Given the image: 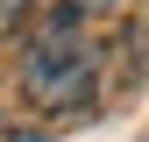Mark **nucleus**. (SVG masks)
I'll list each match as a JSON object with an SVG mask.
<instances>
[{
    "label": "nucleus",
    "instance_id": "obj_1",
    "mask_svg": "<svg viewBox=\"0 0 149 142\" xmlns=\"http://www.w3.org/2000/svg\"><path fill=\"white\" fill-rule=\"evenodd\" d=\"M22 93L36 114H78L100 93V50H92L85 22L71 7H50L29 29V57H22Z\"/></svg>",
    "mask_w": 149,
    "mask_h": 142
},
{
    "label": "nucleus",
    "instance_id": "obj_2",
    "mask_svg": "<svg viewBox=\"0 0 149 142\" xmlns=\"http://www.w3.org/2000/svg\"><path fill=\"white\" fill-rule=\"evenodd\" d=\"M29 7H36V0H0V29H22Z\"/></svg>",
    "mask_w": 149,
    "mask_h": 142
},
{
    "label": "nucleus",
    "instance_id": "obj_3",
    "mask_svg": "<svg viewBox=\"0 0 149 142\" xmlns=\"http://www.w3.org/2000/svg\"><path fill=\"white\" fill-rule=\"evenodd\" d=\"M64 7L78 14V22H92V14H107V7H114V0H64Z\"/></svg>",
    "mask_w": 149,
    "mask_h": 142
},
{
    "label": "nucleus",
    "instance_id": "obj_4",
    "mask_svg": "<svg viewBox=\"0 0 149 142\" xmlns=\"http://www.w3.org/2000/svg\"><path fill=\"white\" fill-rule=\"evenodd\" d=\"M0 142H50V135H29V128H22V135H0Z\"/></svg>",
    "mask_w": 149,
    "mask_h": 142
}]
</instances>
